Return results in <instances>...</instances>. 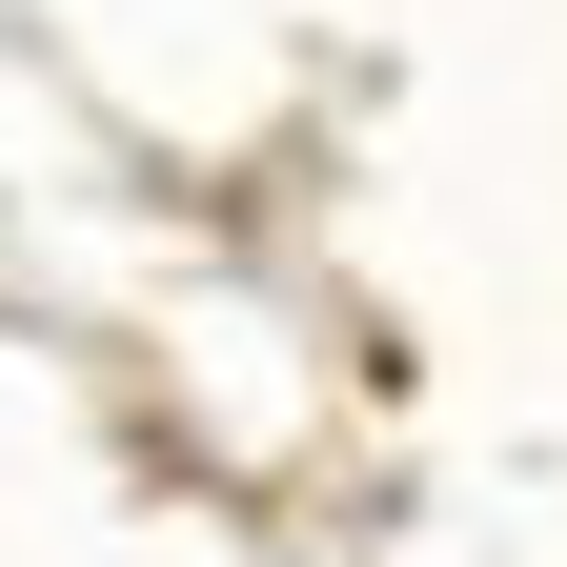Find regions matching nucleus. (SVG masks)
Listing matches in <instances>:
<instances>
[]
</instances>
